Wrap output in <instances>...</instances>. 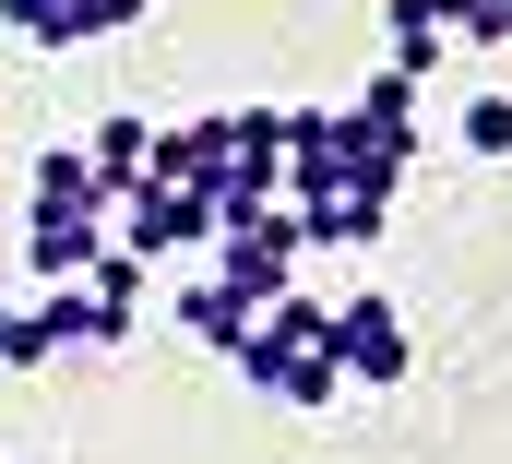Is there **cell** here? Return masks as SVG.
<instances>
[{
    "mask_svg": "<svg viewBox=\"0 0 512 464\" xmlns=\"http://www.w3.org/2000/svg\"><path fill=\"white\" fill-rule=\"evenodd\" d=\"M108 250V179L84 167V143H48L24 179V274L36 286H84Z\"/></svg>",
    "mask_w": 512,
    "mask_h": 464,
    "instance_id": "obj_1",
    "label": "cell"
},
{
    "mask_svg": "<svg viewBox=\"0 0 512 464\" xmlns=\"http://www.w3.org/2000/svg\"><path fill=\"white\" fill-rule=\"evenodd\" d=\"M239 381L251 393H274V405H298V417H322L334 393H346V369H334V346H322V298H274L251 334H239Z\"/></svg>",
    "mask_w": 512,
    "mask_h": 464,
    "instance_id": "obj_2",
    "label": "cell"
},
{
    "mask_svg": "<svg viewBox=\"0 0 512 464\" xmlns=\"http://www.w3.org/2000/svg\"><path fill=\"white\" fill-rule=\"evenodd\" d=\"M203 238H215V203H203V191H179V179H131L120 203H108V250H131V262L203 250Z\"/></svg>",
    "mask_w": 512,
    "mask_h": 464,
    "instance_id": "obj_3",
    "label": "cell"
},
{
    "mask_svg": "<svg viewBox=\"0 0 512 464\" xmlns=\"http://www.w3.org/2000/svg\"><path fill=\"white\" fill-rule=\"evenodd\" d=\"M215 286H239L251 310H274V298L298 286V215H286V203L227 215V227H215Z\"/></svg>",
    "mask_w": 512,
    "mask_h": 464,
    "instance_id": "obj_4",
    "label": "cell"
},
{
    "mask_svg": "<svg viewBox=\"0 0 512 464\" xmlns=\"http://www.w3.org/2000/svg\"><path fill=\"white\" fill-rule=\"evenodd\" d=\"M322 346H334L346 381H370V393H393V381L417 369V334H405L393 298H322Z\"/></svg>",
    "mask_w": 512,
    "mask_h": 464,
    "instance_id": "obj_5",
    "label": "cell"
},
{
    "mask_svg": "<svg viewBox=\"0 0 512 464\" xmlns=\"http://www.w3.org/2000/svg\"><path fill=\"white\" fill-rule=\"evenodd\" d=\"M84 167H96V179H108V203H120L131 179L155 167V119H131V108H108V119H96V143H84Z\"/></svg>",
    "mask_w": 512,
    "mask_h": 464,
    "instance_id": "obj_6",
    "label": "cell"
},
{
    "mask_svg": "<svg viewBox=\"0 0 512 464\" xmlns=\"http://www.w3.org/2000/svg\"><path fill=\"white\" fill-rule=\"evenodd\" d=\"M251 322H262V310L239 298V286H191V298H179V334H191L203 357H239V334H251Z\"/></svg>",
    "mask_w": 512,
    "mask_h": 464,
    "instance_id": "obj_7",
    "label": "cell"
},
{
    "mask_svg": "<svg viewBox=\"0 0 512 464\" xmlns=\"http://www.w3.org/2000/svg\"><path fill=\"white\" fill-rule=\"evenodd\" d=\"M382 72H405V84H429V60H441V48H453V36H441V12H429V0H382Z\"/></svg>",
    "mask_w": 512,
    "mask_h": 464,
    "instance_id": "obj_8",
    "label": "cell"
},
{
    "mask_svg": "<svg viewBox=\"0 0 512 464\" xmlns=\"http://www.w3.org/2000/svg\"><path fill=\"white\" fill-rule=\"evenodd\" d=\"M84 298H96V322H108V334H131V322H143V262H131V250H96Z\"/></svg>",
    "mask_w": 512,
    "mask_h": 464,
    "instance_id": "obj_9",
    "label": "cell"
},
{
    "mask_svg": "<svg viewBox=\"0 0 512 464\" xmlns=\"http://www.w3.org/2000/svg\"><path fill=\"white\" fill-rule=\"evenodd\" d=\"M441 36H477V48H512V0H429Z\"/></svg>",
    "mask_w": 512,
    "mask_h": 464,
    "instance_id": "obj_10",
    "label": "cell"
},
{
    "mask_svg": "<svg viewBox=\"0 0 512 464\" xmlns=\"http://www.w3.org/2000/svg\"><path fill=\"white\" fill-rule=\"evenodd\" d=\"M453 143H465V155H489V167H512V96H477Z\"/></svg>",
    "mask_w": 512,
    "mask_h": 464,
    "instance_id": "obj_11",
    "label": "cell"
},
{
    "mask_svg": "<svg viewBox=\"0 0 512 464\" xmlns=\"http://www.w3.org/2000/svg\"><path fill=\"white\" fill-rule=\"evenodd\" d=\"M48 322H36V310H12V298H0V369H48Z\"/></svg>",
    "mask_w": 512,
    "mask_h": 464,
    "instance_id": "obj_12",
    "label": "cell"
},
{
    "mask_svg": "<svg viewBox=\"0 0 512 464\" xmlns=\"http://www.w3.org/2000/svg\"><path fill=\"white\" fill-rule=\"evenodd\" d=\"M131 24H143V0H72V48L84 36H131Z\"/></svg>",
    "mask_w": 512,
    "mask_h": 464,
    "instance_id": "obj_13",
    "label": "cell"
}]
</instances>
